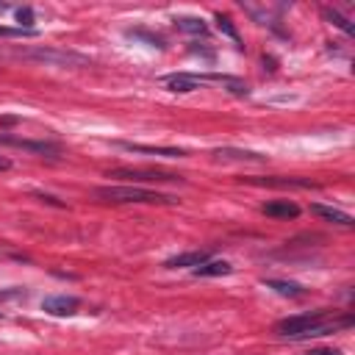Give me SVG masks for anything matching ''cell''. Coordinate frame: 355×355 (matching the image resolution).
<instances>
[{
	"label": "cell",
	"instance_id": "22",
	"mask_svg": "<svg viewBox=\"0 0 355 355\" xmlns=\"http://www.w3.org/2000/svg\"><path fill=\"white\" fill-rule=\"evenodd\" d=\"M6 169H11V161L6 155H0V172H6Z\"/></svg>",
	"mask_w": 355,
	"mask_h": 355
},
{
	"label": "cell",
	"instance_id": "1",
	"mask_svg": "<svg viewBox=\"0 0 355 355\" xmlns=\"http://www.w3.org/2000/svg\"><path fill=\"white\" fill-rule=\"evenodd\" d=\"M352 324V316H330L327 311H311V313H297V316H286L275 324V333L280 338L288 341H305V338H319L336 330H344Z\"/></svg>",
	"mask_w": 355,
	"mask_h": 355
},
{
	"label": "cell",
	"instance_id": "4",
	"mask_svg": "<svg viewBox=\"0 0 355 355\" xmlns=\"http://www.w3.org/2000/svg\"><path fill=\"white\" fill-rule=\"evenodd\" d=\"M205 83H208V75H194V72H172V75L161 78V86H166L169 92H178V94L197 92Z\"/></svg>",
	"mask_w": 355,
	"mask_h": 355
},
{
	"label": "cell",
	"instance_id": "21",
	"mask_svg": "<svg viewBox=\"0 0 355 355\" xmlns=\"http://www.w3.org/2000/svg\"><path fill=\"white\" fill-rule=\"evenodd\" d=\"M305 355H341V349H333V347H319V349H311Z\"/></svg>",
	"mask_w": 355,
	"mask_h": 355
},
{
	"label": "cell",
	"instance_id": "16",
	"mask_svg": "<svg viewBox=\"0 0 355 355\" xmlns=\"http://www.w3.org/2000/svg\"><path fill=\"white\" fill-rule=\"evenodd\" d=\"M250 183H258V186H297V189H316V183H311V180H297V178H252Z\"/></svg>",
	"mask_w": 355,
	"mask_h": 355
},
{
	"label": "cell",
	"instance_id": "13",
	"mask_svg": "<svg viewBox=\"0 0 355 355\" xmlns=\"http://www.w3.org/2000/svg\"><path fill=\"white\" fill-rule=\"evenodd\" d=\"M191 272H194V277H222V275H230L233 266L227 261H205V263L194 266Z\"/></svg>",
	"mask_w": 355,
	"mask_h": 355
},
{
	"label": "cell",
	"instance_id": "20",
	"mask_svg": "<svg viewBox=\"0 0 355 355\" xmlns=\"http://www.w3.org/2000/svg\"><path fill=\"white\" fill-rule=\"evenodd\" d=\"M17 19H19V28L25 25L28 31H31V22H33V11L25 6V8H17Z\"/></svg>",
	"mask_w": 355,
	"mask_h": 355
},
{
	"label": "cell",
	"instance_id": "6",
	"mask_svg": "<svg viewBox=\"0 0 355 355\" xmlns=\"http://www.w3.org/2000/svg\"><path fill=\"white\" fill-rule=\"evenodd\" d=\"M78 308H80V300L69 297V294H55V297H44L42 300V311L50 313V316H69Z\"/></svg>",
	"mask_w": 355,
	"mask_h": 355
},
{
	"label": "cell",
	"instance_id": "3",
	"mask_svg": "<svg viewBox=\"0 0 355 355\" xmlns=\"http://www.w3.org/2000/svg\"><path fill=\"white\" fill-rule=\"evenodd\" d=\"M19 55L25 58H36L53 67H89V58L69 53V50H58V47H33V50H19Z\"/></svg>",
	"mask_w": 355,
	"mask_h": 355
},
{
	"label": "cell",
	"instance_id": "12",
	"mask_svg": "<svg viewBox=\"0 0 355 355\" xmlns=\"http://www.w3.org/2000/svg\"><path fill=\"white\" fill-rule=\"evenodd\" d=\"M216 158H225V161H252V164H263L266 155L261 153H252V150H236V147H219L214 150Z\"/></svg>",
	"mask_w": 355,
	"mask_h": 355
},
{
	"label": "cell",
	"instance_id": "11",
	"mask_svg": "<svg viewBox=\"0 0 355 355\" xmlns=\"http://www.w3.org/2000/svg\"><path fill=\"white\" fill-rule=\"evenodd\" d=\"M311 214L322 216L324 222L341 225V227H352V225H355V219H352L349 214H344V211H338V208H333V205H322V202H313V205H311Z\"/></svg>",
	"mask_w": 355,
	"mask_h": 355
},
{
	"label": "cell",
	"instance_id": "15",
	"mask_svg": "<svg viewBox=\"0 0 355 355\" xmlns=\"http://www.w3.org/2000/svg\"><path fill=\"white\" fill-rule=\"evenodd\" d=\"M263 286L272 288V291H277L280 297H302L305 294V288L300 283H291V280H275V277H269V280H263Z\"/></svg>",
	"mask_w": 355,
	"mask_h": 355
},
{
	"label": "cell",
	"instance_id": "8",
	"mask_svg": "<svg viewBox=\"0 0 355 355\" xmlns=\"http://www.w3.org/2000/svg\"><path fill=\"white\" fill-rule=\"evenodd\" d=\"M114 144L122 147V150H130V153H147V155H164V158H183V155H189L180 147H153V144H136V141H114Z\"/></svg>",
	"mask_w": 355,
	"mask_h": 355
},
{
	"label": "cell",
	"instance_id": "10",
	"mask_svg": "<svg viewBox=\"0 0 355 355\" xmlns=\"http://www.w3.org/2000/svg\"><path fill=\"white\" fill-rule=\"evenodd\" d=\"M205 261H211V252H208V250H194V252H183V255L166 258L164 266H166V269H183V266L194 269V266H200V263H205Z\"/></svg>",
	"mask_w": 355,
	"mask_h": 355
},
{
	"label": "cell",
	"instance_id": "9",
	"mask_svg": "<svg viewBox=\"0 0 355 355\" xmlns=\"http://www.w3.org/2000/svg\"><path fill=\"white\" fill-rule=\"evenodd\" d=\"M261 214L275 216V219H294V216H300V205L294 200H272V202L261 205Z\"/></svg>",
	"mask_w": 355,
	"mask_h": 355
},
{
	"label": "cell",
	"instance_id": "18",
	"mask_svg": "<svg viewBox=\"0 0 355 355\" xmlns=\"http://www.w3.org/2000/svg\"><path fill=\"white\" fill-rule=\"evenodd\" d=\"M322 17H324L327 22H333L336 28H341V31H344L347 36H352V33H355V28L349 25V19H347V17H341V14L336 11V8H322Z\"/></svg>",
	"mask_w": 355,
	"mask_h": 355
},
{
	"label": "cell",
	"instance_id": "2",
	"mask_svg": "<svg viewBox=\"0 0 355 355\" xmlns=\"http://www.w3.org/2000/svg\"><path fill=\"white\" fill-rule=\"evenodd\" d=\"M94 197H100L103 202H144V205H175V202H180L172 194L153 191V189H144V186H97Z\"/></svg>",
	"mask_w": 355,
	"mask_h": 355
},
{
	"label": "cell",
	"instance_id": "19",
	"mask_svg": "<svg viewBox=\"0 0 355 355\" xmlns=\"http://www.w3.org/2000/svg\"><path fill=\"white\" fill-rule=\"evenodd\" d=\"M216 25H219V31H222V33H227V36H230L236 44L241 42V39H239V31L233 28V22H230L227 17H222V14H219V17H216Z\"/></svg>",
	"mask_w": 355,
	"mask_h": 355
},
{
	"label": "cell",
	"instance_id": "7",
	"mask_svg": "<svg viewBox=\"0 0 355 355\" xmlns=\"http://www.w3.org/2000/svg\"><path fill=\"white\" fill-rule=\"evenodd\" d=\"M0 144L31 150V153H39V155H58L61 153V144H55V141H31V139H17V136H0Z\"/></svg>",
	"mask_w": 355,
	"mask_h": 355
},
{
	"label": "cell",
	"instance_id": "23",
	"mask_svg": "<svg viewBox=\"0 0 355 355\" xmlns=\"http://www.w3.org/2000/svg\"><path fill=\"white\" fill-rule=\"evenodd\" d=\"M8 8H11L8 3H0V14H3V11H8Z\"/></svg>",
	"mask_w": 355,
	"mask_h": 355
},
{
	"label": "cell",
	"instance_id": "5",
	"mask_svg": "<svg viewBox=\"0 0 355 355\" xmlns=\"http://www.w3.org/2000/svg\"><path fill=\"white\" fill-rule=\"evenodd\" d=\"M108 178H130V180H144V183H155V180H166V183H180L183 175H172V172H161V169H111Z\"/></svg>",
	"mask_w": 355,
	"mask_h": 355
},
{
	"label": "cell",
	"instance_id": "17",
	"mask_svg": "<svg viewBox=\"0 0 355 355\" xmlns=\"http://www.w3.org/2000/svg\"><path fill=\"white\" fill-rule=\"evenodd\" d=\"M175 25H178L180 31H186V33H194V36H205V33H208V25H205L200 17H178Z\"/></svg>",
	"mask_w": 355,
	"mask_h": 355
},
{
	"label": "cell",
	"instance_id": "14",
	"mask_svg": "<svg viewBox=\"0 0 355 355\" xmlns=\"http://www.w3.org/2000/svg\"><path fill=\"white\" fill-rule=\"evenodd\" d=\"M208 83H219L236 97H247L250 94V86L244 80H239V78H230V75H208Z\"/></svg>",
	"mask_w": 355,
	"mask_h": 355
}]
</instances>
